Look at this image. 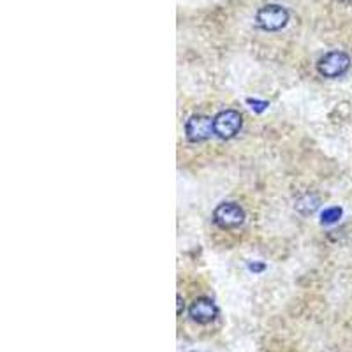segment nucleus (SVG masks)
Listing matches in <instances>:
<instances>
[{"label":"nucleus","instance_id":"10","mask_svg":"<svg viewBox=\"0 0 352 352\" xmlns=\"http://www.w3.org/2000/svg\"><path fill=\"white\" fill-rule=\"evenodd\" d=\"M264 268H266V266H264L263 263H250V264H248V270H250V272H254V273L263 272Z\"/></svg>","mask_w":352,"mask_h":352},{"label":"nucleus","instance_id":"2","mask_svg":"<svg viewBox=\"0 0 352 352\" xmlns=\"http://www.w3.org/2000/svg\"><path fill=\"white\" fill-rule=\"evenodd\" d=\"M351 67V56L344 52H329L317 62V71L324 78H338Z\"/></svg>","mask_w":352,"mask_h":352},{"label":"nucleus","instance_id":"3","mask_svg":"<svg viewBox=\"0 0 352 352\" xmlns=\"http://www.w3.org/2000/svg\"><path fill=\"white\" fill-rule=\"evenodd\" d=\"M241 124H243V120H241L240 113L234 111V109H226L213 118V131L222 140H231L240 132Z\"/></svg>","mask_w":352,"mask_h":352},{"label":"nucleus","instance_id":"11","mask_svg":"<svg viewBox=\"0 0 352 352\" xmlns=\"http://www.w3.org/2000/svg\"><path fill=\"white\" fill-rule=\"evenodd\" d=\"M176 300H178V316H182V310H184V300H182L180 294H178V298H176Z\"/></svg>","mask_w":352,"mask_h":352},{"label":"nucleus","instance_id":"6","mask_svg":"<svg viewBox=\"0 0 352 352\" xmlns=\"http://www.w3.org/2000/svg\"><path fill=\"white\" fill-rule=\"evenodd\" d=\"M188 316H190L192 320L199 322V324H208V322L217 319V316H219V308L213 303V300L203 296L197 298V300L190 305V308H188Z\"/></svg>","mask_w":352,"mask_h":352},{"label":"nucleus","instance_id":"1","mask_svg":"<svg viewBox=\"0 0 352 352\" xmlns=\"http://www.w3.org/2000/svg\"><path fill=\"white\" fill-rule=\"evenodd\" d=\"M256 21L263 30L275 32V30H280V28H284L285 25H287L289 12L287 9L282 8V6L268 4L257 11Z\"/></svg>","mask_w":352,"mask_h":352},{"label":"nucleus","instance_id":"8","mask_svg":"<svg viewBox=\"0 0 352 352\" xmlns=\"http://www.w3.org/2000/svg\"><path fill=\"white\" fill-rule=\"evenodd\" d=\"M307 206L305 208V213H312L314 210H317V206H319V199H317L316 196H310V194H305L303 197H300L296 203V208H301V206Z\"/></svg>","mask_w":352,"mask_h":352},{"label":"nucleus","instance_id":"7","mask_svg":"<svg viewBox=\"0 0 352 352\" xmlns=\"http://www.w3.org/2000/svg\"><path fill=\"white\" fill-rule=\"evenodd\" d=\"M342 208L340 206H331V208H326L324 212L320 213V224H336L338 220L342 219Z\"/></svg>","mask_w":352,"mask_h":352},{"label":"nucleus","instance_id":"5","mask_svg":"<svg viewBox=\"0 0 352 352\" xmlns=\"http://www.w3.org/2000/svg\"><path fill=\"white\" fill-rule=\"evenodd\" d=\"M185 134H187V140L192 141V143L208 140L212 134H215V131H213V120L210 116L204 115L190 116L187 124H185Z\"/></svg>","mask_w":352,"mask_h":352},{"label":"nucleus","instance_id":"9","mask_svg":"<svg viewBox=\"0 0 352 352\" xmlns=\"http://www.w3.org/2000/svg\"><path fill=\"white\" fill-rule=\"evenodd\" d=\"M247 104L250 106V109L256 113H263L264 109H268L270 102L268 100H259V99H247Z\"/></svg>","mask_w":352,"mask_h":352},{"label":"nucleus","instance_id":"4","mask_svg":"<svg viewBox=\"0 0 352 352\" xmlns=\"http://www.w3.org/2000/svg\"><path fill=\"white\" fill-rule=\"evenodd\" d=\"M245 220V212L236 203H222L213 212V222L222 229L240 228Z\"/></svg>","mask_w":352,"mask_h":352}]
</instances>
